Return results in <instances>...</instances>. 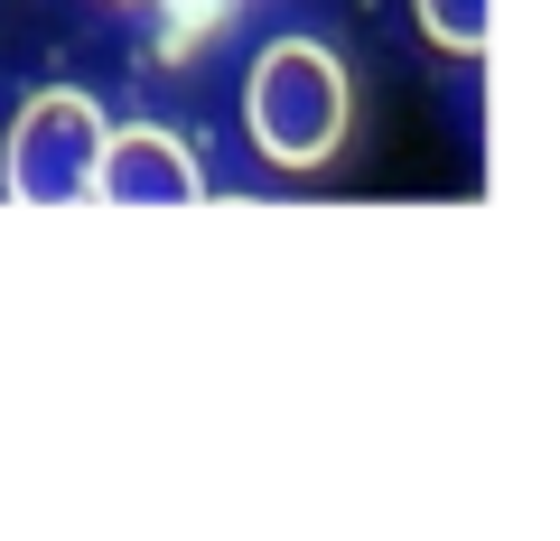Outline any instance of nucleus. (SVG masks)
Wrapping results in <instances>:
<instances>
[{
	"mask_svg": "<svg viewBox=\"0 0 560 541\" xmlns=\"http://www.w3.org/2000/svg\"><path fill=\"white\" fill-rule=\"evenodd\" d=\"M346 113H355V94H346V66L327 57V47L280 38V47L253 57L243 131H253V150L271 168H327L346 150Z\"/></svg>",
	"mask_w": 560,
	"mask_h": 541,
	"instance_id": "nucleus-1",
	"label": "nucleus"
},
{
	"mask_svg": "<svg viewBox=\"0 0 560 541\" xmlns=\"http://www.w3.org/2000/svg\"><path fill=\"white\" fill-rule=\"evenodd\" d=\"M103 113L94 94L75 84H38L10 121V150H0V197L10 205H94V178H103Z\"/></svg>",
	"mask_w": 560,
	"mask_h": 541,
	"instance_id": "nucleus-2",
	"label": "nucleus"
},
{
	"mask_svg": "<svg viewBox=\"0 0 560 541\" xmlns=\"http://www.w3.org/2000/svg\"><path fill=\"white\" fill-rule=\"evenodd\" d=\"M197 197H206V168L187 160V141H168V131H113L103 141L94 205H197Z\"/></svg>",
	"mask_w": 560,
	"mask_h": 541,
	"instance_id": "nucleus-3",
	"label": "nucleus"
},
{
	"mask_svg": "<svg viewBox=\"0 0 560 541\" xmlns=\"http://www.w3.org/2000/svg\"><path fill=\"white\" fill-rule=\"evenodd\" d=\"M411 20L430 47H448V57H486V38H495V0H411Z\"/></svg>",
	"mask_w": 560,
	"mask_h": 541,
	"instance_id": "nucleus-4",
	"label": "nucleus"
}]
</instances>
